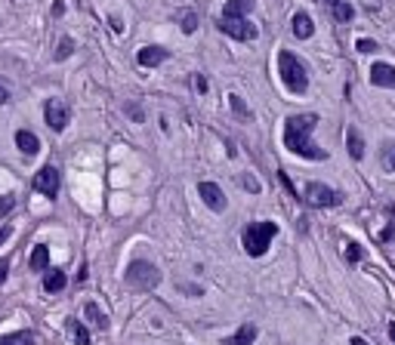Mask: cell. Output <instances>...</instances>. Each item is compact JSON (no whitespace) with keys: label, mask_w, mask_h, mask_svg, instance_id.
<instances>
[{"label":"cell","mask_w":395,"mask_h":345,"mask_svg":"<svg viewBox=\"0 0 395 345\" xmlns=\"http://www.w3.org/2000/svg\"><path fill=\"white\" fill-rule=\"evenodd\" d=\"M198 194L204 197V203H207L213 213H222V209L228 207L226 194H222V188H219L216 182H201V185H198Z\"/></svg>","instance_id":"cell-9"},{"label":"cell","mask_w":395,"mask_h":345,"mask_svg":"<svg viewBox=\"0 0 395 345\" xmlns=\"http://www.w3.org/2000/svg\"><path fill=\"white\" fill-rule=\"evenodd\" d=\"M324 3H327V6H333V3H339V0H324Z\"/></svg>","instance_id":"cell-39"},{"label":"cell","mask_w":395,"mask_h":345,"mask_svg":"<svg viewBox=\"0 0 395 345\" xmlns=\"http://www.w3.org/2000/svg\"><path fill=\"white\" fill-rule=\"evenodd\" d=\"M278 179H281V185H284V188H287L290 191V197H296V191H294V185H290V179H287V172H278ZM296 201H300V197H296Z\"/></svg>","instance_id":"cell-31"},{"label":"cell","mask_w":395,"mask_h":345,"mask_svg":"<svg viewBox=\"0 0 395 345\" xmlns=\"http://www.w3.org/2000/svg\"><path fill=\"white\" fill-rule=\"evenodd\" d=\"M12 207H16V197H0V219H3Z\"/></svg>","instance_id":"cell-30"},{"label":"cell","mask_w":395,"mask_h":345,"mask_svg":"<svg viewBox=\"0 0 395 345\" xmlns=\"http://www.w3.org/2000/svg\"><path fill=\"white\" fill-rule=\"evenodd\" d=\"M275 234H278V225L269 219L247 225L244 234H241V244H244L247 256H263V253L272 246V238H275Z\"/></svg>","instance_id":"cell-3"},{"label":"cell","mask_w":395,"mask_h":345,"mask_svg":"<svg viewBox=\"0 0 395 345\" xmlns=\"http://www.w3.org/2000/svg\"><path fill=\"white\" fill-rule=\"evenodd\" d=\"M6 274H10V259H0V283L6 281Z\"/></svg>","instance_id":"cell-34"},{"label":"cell","mask_w":395,"mask_h":345,"mask_svg":"<svg viewBox=\"0 0 395 345\" xmlns=\"http://www.w3.org/2000/svg\"><path fill=\"white\" fill-rule=\"evenodd\" d=\"M16 148L22 154H37V151H40V139H37L31 129H19V133H16Z\"/></svg>","instance_id":"cell-14"},{"label":"cell","mask_w":395,"mask_h":345,"mask_svg":"<svg viewBox=\"0 0 395 345\" xmlns=\"http://www.w3.org/2000/svg\"><path fill=\"white\" fill-rule=\"evenodd\" d=\"M219 31L228 37H235V40H256L259 28L250 22V18H219Z\"/></svg>","instance_id":"cell-7"},{"label":"cell","mask_w":395,"mask_h":345,"mask_svg":"<svg viewBox=\"0 0 395 345\" xmlns=\"http://www.w3.org/2000/svg\"><path fill=\"white\" fill-rule=\"evenodd\" d=\"M6 102H10V90H6V84L0 80V105H6Z\"/></svg>","instance_id":"cell-35"},{"label":"cell","mask_w":395,"mask_h":345,"mask_svg":"<svg viewBox=\"0 0 395 345\" xmlns=\"http://www.w3.org/2000/svg\"><path fill=\"white\" fill-rule=\"evenodd\" d=\"M346 148H349V157H352V160H361V157H364V139L358 136L355 127L346 129Z\"/></svg>","instance_id":"cell-16"},{"label":"cell","mask_w":395,"mask_h":345,"mask_svg":"<svg viewBox=\"0 0 395 345\" xmlns=\"http://www.w3.org/2000/svg\"><path fill=\"white\" fill-rule=\"evenodd\" d=\"M127 287L130 290H139V293H148V290H154L160 283V271L154 262H148V259H133V262L127 265Z\"/></svg>","instance_id":"cell-4"},{"label":"cell","mask_w":395,"mask_h":345,"mask_svg":"<svg viewBox=\"0 0 395 345\" xmlns=\"http://www.w3.org/2000/svg\"><path fill=\"white\" fill-rule=\"evenodd\" d=\"M318 127V114H290L284 120V148L306 160H327V151L315 145L312 133Z\"/></svg>","instance_id":"cell-1"},{"label":"cell","mask_w":395,"mask_h":345,"mask_svg":"<svg viewBox=\"0 0 395 345\" xmlns=\"http://www.w3.org/2000/svg\"><path fill=\"white\" fill-rule=\"evenodd\" d=\"M278 74H281V84L287 86L294 96H302L309 90V71L300 59H296L290 49H281L278 53Z\"/></svg>","instance_id":"cell-2"},{"label":"cell","mask_w":395,"mask_h":345,"mask_svg":"<svg viewBox=\"0 0 395 345\" xmlns=\"http://www.w3.org/2000/svg\"><path fill=\"white\" fill-rule=\"evenodd\" d=\"M256 0H226L222 6V18H247V12L253 10Z\"/></svg>","instance_id":"cell-13"},{"label":"cell","mask_w":395,"mask_h":345,"mask_svg":"<svg viewBox=\"0 0 395 345\" xmlns=\"http://www.w3.org/2000/svg\"><path fill=\"white\" fill-rule=\"evenodd\" d=\"M31 271H47V265H49V246L47 244H37L34 246V253H31Z\"/></svg>","instance_id":"cell-18"},{"label":"cell","mask_w":395,"mask_h":345,"mask_svg":"<svg viewBox=\"0 0 395 345\" xmlns=\"http://www.w3.org/2000/svg\"><path fill=\"white\" fill-rule=\"evenodd\" d=\"M228 105H232V111H235V114H238V117H244V120H250V108H247V105H244V99H241V96H235V92H232V96H228Z\"/></svg>","instance_id":"cell-24"},{"label":"cell","mask_w":395,"mask_h":345,"mask_svg":"<svg viewBox=\"0 0 395 345\" xmlns=\"http://www.w3.org/2000/svg\"><path fill=\"white\" fill-rule=\"evenodd\" d=\"M71 53H74V40H71V37L59 40V49H56V59H68Z\"/></svg>","instance_id":"cell-27"},{"label":"cell","mask_w":395,"mask_h":345,"mask_svg":"<svg viewBox=\"0 0 395 345\" xmlns=\"http://www.w3.org/2000/svg\"><path fill=\"white\" fill-rule=\"evenodd\" d=\"M331 12H333V18H337V22H349V18L355 16V10H352L349 3H343V0H339V3H333Z\"/></svg>","instance_id":"cell-23"},{"label":"cell","mask_w":395,"mask_h":345,"mask_svg":"<svg viewBox=\"0 0 395 345\" xmlns=\"http://www.w3.org/2000/svg\"><path fill=\"white\" fill-rule=\"evenodd\" d=\"M364 259V250L358 244H346V262H361Z\"/></svg>","instance_id":"cell-26"},{"label":"cell","mask_w":395,"mask_h":345,"mask_svg":"<svg viewBox=\"0 0 395 345\" xmlns=\"http://www.w3.org/2000/svg\"><path fill=\"white\" fill-rule=\"evenodd\" d=\"M195 90L198 92H207V77H204V74H195Z\"/></svg>","instance_id":"cell-32"},{"label":"cell","mask_w":395,"mask_h":345,"mask_svg":"<svg viewBox=\"0 0 395 345\" xmlns=\"http://www.w3.org/2000/svg\"><path fill=\"white\" fill-rule=\"evenodd\" d=\"M380 164L386 172H395V142H389V145L380 151Z\"/></svg>","instance_id":"cell-22"},{"label":"cell","mask_w":395,"mask_h":345,"mask_svg":"<svg viewBox=\"0 0 395 345\" xmlns=\"http://www.w3.org/2000/svg\"><path fill=\"white\" fill-rule=\"evenodd\" d=\"M389 336H392V342H395V324H389Z\"/></svg>","instance_id":"cell-38"},{"label":"cell","mask_w":395,"mask_h":345,"mask_svg":"<svg viewBox=\"0 0 395 345\" xmlns=\"http://www.w3.org/2000/svg\"><path fill=\"white\" fill-rule=\"evenodd\" d=\"M123 111H127V114H130V117H133V120H136V123H142V120H145V111H142V108H139V105H123Z\"/></svg>","instance_id":"cell-28"},{"label":"cell","mask_w":395,"mask_h":345,"mask_svg":"<svg viewBox=\"0 0 395 345\" xmlns=\"http://www.w3.org/2000/svg\"><path fill=\"white\" fill-rule=\"evenodd\" d=\"M392 234H395V228H392V225H386L380 234H376V240H380V244H383V240H392Z\"/></svg>","instance_id":"cell-33"},{"label":"cell","mask_w":395,"mask_h":345,"mask_svg":"<svg viewBox=\"0 0 395 345\" xmlns=\"http://www.w3.org/2000/svg\"><path fill=\"white\" fill-rule=\"evenodd\" d=\"M167 59H170V49H164V47H142L139 55H136V62H139L142 68H154Z\"/></svg>","instance_id":"cell-11"},{"label":"cell","mask_w":395,"mask_h":345,"mask_svg":"<svg viewBox=\"0 0 395 345\" xmlns=\"http://www.w3.org/2000/svg\"><path fill=\"white\" fill-rule=\"evenodd\" d=\"M294 37L296 40H309V37L315 34V22H312V16H309V12H294Z\"/></svg>","instance_id":"cell-12"},{"label":"cell","mask_w":395,"mask_h":345,"mask_svg":"<svg viewBox=\"0 0 395 345\" xmlns=\"http://www.w3.org/2000/svg\"><path fill=\"white\" fill-rule=\"evenodd\" d=\"M10 234H12V225H3V228H0V244H3V240L10 238Z\"/></svg>","instance_id":"cell-36"},{"label":"cell","mask_w":395,"mask_h":345,"mask_svg":"<svg viewBox=\"0 0 395 345\" xmlns=\"http://www.w3.org/2000/svg\"><path fill=\"white\" fill-rule=\"evenodd\" d=\"M68 330H71V336H74V342H77V345H90V330H86L80 320L68 318Z\"/></svg>","instance_id":"cell-21"},{"label":"cell","mask_w":395,"mask_h":345,"mask_svg":"<svg viewBox=\"0 0 395 345\" xmlns=\"http://www.w3.org/2000/svg\"><path fill=\"white\" fill-rule=\"evenodd\" d=\"M370 84L386 86V90H395V68L386 65V62H376V65L370 68Z\"/></svg>","instance_id":"cell-10"},{"label":"cell","mask_w":395,"mask_h":345,"mask_svg":"<svg viewBox=\"0 0 395 345\" xmlns=\"http://www.w3.org/2000/svg\"><path fill=\"white\" fill-rule=\"evenodd\" d=\"M34 191H40L47 201H56V197H59V170H56L53 164L40 166V170L34 172Z\"/></svg>","instance_id":"cell-6"},{"label":"cell","mask_w":395,"mask_h":345,"mask_svg":"<svg viewBox=\"0 0 395 345\" xmlns=\"http://www.w3.org/2000/svg\"><path fill=\"white\" fill-rule=\"evenodd\" d=\"M65 283H68L65 271H47L43 274V290L47 293H59V290H65Z\"/></svg>","instance_id":"cell-17"},{"label":"cell","mask_w":395,"mask_h":345,"mask_svg":"<svg viewBox=\"0 0 395 345\" xmlns=\"http://www.w3.org/2000/svg\"><path fill=\"white\" fill-rule=\"evenodd\" d=\"M355 49H358V53H376V49H380V47H376L374 40H368V37H361V40L355 43Z\"/></svg>","instance_id":"cell-29"},{"label":"cell","mask_w":395,"mask_h":345,"mask_svg":"<svg viewBox=\"0 0 395 345\" xmlns=\"http://www.w3.org/2000/svg\"><path fill=\"white\" fill-rule=\"evenodd\" d=\"M349 345H368V339H361V336H352V339H349Z\"/></svg>","instance_id":"cell-37"},{"label":"cell","mask_w":395,"mask_h":345,"mask_svg":"<svg viewBox=\"0 0 395 345\" xmlns=\"http://www.w3.org/2000/svg\"><path fill=\"white\" fill-rule=\"evenodd\" d=\"M0 345H37V339L31 330H19L10 333V336H0Z\"/></svg>","instance_id":"cell-19"},{"label":"cell","mask_w":395,"mask_h":345,"mask_svg":"<svg viewBox=\"0 0 395 345\" xmlns=\"http://www.w3.org/2000/svg\"><path fill=\"white\" fill-rule=\"evenodd\" d=\"M253 342H256V324H244L238 333L222 339V345H253Z\"/></svg>","instance_id":"cell-15"},{"label":"cell","mask_w":395,"mask_h":345,"mask_svg":"<svg viewBox=\"0 0 395 345\" xmlns=\"http://www.w3.org/2000/svg\"><path fill=\"white\" fill-rule=\"evenodd\" d=\"M179 28H182L185 34H195V31H198V16H195V12H185V16L179 18Z\"/></svg>","instance_id":"cell-25"},{"label":"cell","mask_w":395,"mask_h":345,"mask_svg":"<svg viewBox=\"0 0 395 345\" xmlns=\"http://www.w3.org/2000/svg\"><path fill=\"white\" fill-rule=\"evenodd\" d=\"M302 194H306L302 201H306L309 207H318V209L339 207V203H343V191H333L331 185H324V182H309Z\"/></svg>","instance_id":"cell-5"},{"label":"cell","mask_w":395,"mask_h":345,"mask_svg":"<svg viewBox=\"0 0 395 345\" xmlns=\"http://www.w3.org/2000/svg\"><path fill=\"white\" fill-rule=\"evenodd\" d=\"M86 320H90L93 327H99V330H105V327H108V318L102 314V308H99L96 302H86Z\"/></svg>","instance_id":"cell-20"},{"label":"cell","mask_w":395,"mask_h":345,"mask_svg":"<svg viewBox=\"0 0 395 345\" xmlns=\"http://www.w3.org/2000/svg\"><path fill=\"white\" fill-rule=\"evenodd\" d=\"M43 117H47L49 129L62 133V129L68 127V117H71V111H68V105H65V102H59V99H49L47 108H43Z\"/></svg>","instance_id":"cell-8"}]
</instances>
